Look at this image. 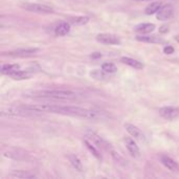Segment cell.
<instances>
[{"label": "cell", "mask_w": 179, "mask_h": 179, "mask_svg": "<svg viewBox=\"0 0 179 179\" xmlns=\"http://www.w3.org/2000/svg\"><path fill=\"white\" fill-rule=\"evenodd\" d=\"M19 68H20V66L18 64H4V65L1 66V73L11 75L13 72L18 70Z\"/></svg>", "instance_id": "cell-22"}, {"label": "cell", "mask_w": 179, "mask_h": 179, "mask_svg": "<svg viewBox=\"0 0 179 179\" xmlns=\"http://www.w3.org/2000/svg\"><path fill=\"white\" fill-rule=\"evenodd\" d=\"M11 77H12L14 80H26V79H29L32 77V72L28 70H17L15 71V72H13L12 74H11Z\"/></svg>", "instance_id": "cell-20"}, {"label": "cell", "mask_w": 179, "mask_h": 179, "mask_svg": "<svg viewBox=\"0 0 179 179\" xmlns=\"http://www.w3.org/2000/svg\"><path fill=\"white\" fill-rule=\"evenodd\" d=\"M102 69L107 73H114V72H116V70H117L116 66L113 63H110V62L104 63L103 65H102Z\"/></svg>", "instance_id": "cell-27"}, {"label": "cell", "mask_w": 179, "mask_h": 179, "mask_svg": "<svg viewBox=\"0 0 179 179\" xmlns=\"http://www.w3.org/2000/svg\"><path fill=\"white\" fill-rule=\"evenodd\" d=\"M160 161L165 165L167 169H169L172 172H178L179 171V163H176L174 159H172L171 157L167 155H163L160 157Z\"/></svg>", "instance_id": "cell-12"}, {"label": "cell", "mask_w": 179, "mask_h": 179, "mask_svg": "<svg viewBox=\"0 0 179 179\" xmlns=\"http://www.w3.org/2000/svg\"><path fill=\"white\" fill-rule=\"evenodd\" d=\"M39 52L38 48H21V49H16L13 52H5V56L9 57H18V58H24V57H31L36 54Z\"/></svg>", "instance_id": "cell-8"}, {"label": "cell", "mask_w": 179, "mask_h": 179, "mask_svg": "<svg viewBox=\"0 0 179 179\" xmlns=\"http://www.w3.org/2000/svg\"><path fill=\"white\" fill-rule=\"evenodd\" d=\"M135 1H139V2H148V1H152V0H135Z\"/></svg>", "instance_id": "cell-31"}, {"label": "cell", "mask_w": 179, "mask_h": 179, "mask_svg": "<svg viewBox=\"0 0 179 179\" xmlns=\"http://www.w3.org/2000/svg\"><path fill=\"white\" fill-rule=\"evenodd\" d=\"M161 6H163L161 2H159V1H153V2H151L150 4L146 7V9H145V13H146L147 15L156 14V13L159 11V9Z\"/></svg>", "instance_id": "cell-21"}, {"label": "cell", "mask_w": 179, "mask_h": 179, "mask_svg": "<svg viewBox=\"0 0 179 179\" xmlns=\"http://www.w3.org/2000/svg\"><path fill=\"white\" fill-rule=\"evenodd\" d=\"M159 114L165 120H174L179 116V108L173 106H165L159 109Z\"/></svg>", "instance_id": "cell-6"}, {"label": "cell", "mask_w": 179, "mask_h": 179, "mask_svg": "<svg viewBox=\"0 0 179 179\" xmlns=\"http://www.w3.org/2000/svg\"><path fill=\"white\" fill-rule=\"evenodd\" d=\"M24 97H32V99H46L54 100V101H69V100L77 99V94L73 91L65 89H44L28 91L24 93Z\"/></svg>", "instance_id": "cell-2"}, {"label": "cell", "mask_w": 179, "mask_h": 179, "mask_svg": "<svg viewBox=\"0 0 179 179\" xmlns=\"http://www.w3.org/2000/svg\"><path fill=\"white\" fill-rule=\"evenodd\" d=\"M9 177L13 178H22V179H31L35 178L36 174L31 171H25V170H18V171H13L9 174Z\"/></svg>", "instance_id": "cell-14"}, {"label": "cell", "mask_w": 179, "mask_h": 179, "mask_svg": "<svg viewBox=\"0 0 179 179\" xmlns=\"http://www.w3.org/2000/svg\"><path fill=\"white\" fill-rule=\"evenodd\" d=\"M120 61L122 62L126 65L130 66V67H133L135 69H142L144 68V64L141 62L137 61L135 59H132V58H129V57H122L120 58Z\"/></svg>", "instance_id": "cell-16"}, {"label": "cell", "mask_w": 179, "mask_h": 179, "mask_svg": "<svg viewBox=\"0 0 179 179\" xmlns=\"http://www.w3.org/2000/svg\"><path fill=\"white\" fill-rule=\"evenodd\" d=\"M107 72H105V71L102 69V70H99V69H94V70H92L91 72H90V75H91L92 78L95 79V80H105V79L107 78L106 75Z\"/></svg>", "instance_id": "cell-25"}, {"label": "cell", "mask_w": 179, "mask_h": 179, "mask_svg": "<svg viewBox=\"0 0 179 179\" xmlns=\"http://www.w3.org/2000/svg\"><path fill=\"white\" fill-rule=\"evenodd\" d=\"M84 144L86 145V147L88 148V150L90 151L92 153V155L94 156V157L97 158V159H99V160H101L102 159V156H101V154H100V152L97 151V149L95 148V147L93 146V142H91V141L89 140V139H87V138H85L84 139Z\"/></svg>", "instance_id": "cell-23"}, {"label": "cell", "mask_w": 179, "mask_h": 179, "mask_svg": "<svg viewBox=\"0 0 179 179\" xmlns=\"http://www.w3.org/2000/svg\"><path fill=\"white\" fill-rule=\"evenodd\" d=\"M37 111L28 110L21 106L11 107V108H4L1 110L0 115L3 117H17V116H21V117H33V116H38Z\"/></svg>", "instance_id": "cell-3"}, {"label": "cell", "mask_w": 179, "mask_h": 179, "mask_svg": "<svg viewBox=\"0 0 179 179\" xmlns=\"http://www.w3.org/2000/svg\"><path fill=\"white\" fill-rule=\"evenodd\" d=\"M174 15V7L171 4H165L160 7L159 11L156 13V18L158 20L165 21V20H169L170 18H172Z\"/></svg>", "instance_id": "cell-7"}, {"label": "cell", "mask_w": 179, "mask_h": 179, "mask_svg": "<svg viewBox=\"0 0 179 179\" xmlns=\"http://www.w3.org/2000/svg\"><path fill=\"white\" fill-rule=\"evenodd\" d=\"M70 32V24L68 22H62L60 23L59 25L56 27V33L57 36H59V37H62V36H65Z\"/></svg>", "instance_id": "cell-19"}, {"label": "cell", "mask_w": 179, "mask_h": 179, "mask_svg": "<svg viewBox=\"0 0 179 179\" xmlns=\"http://www.w3.org/2000/svg\"><path fill=\"white\" fill-rule=\"evenodd\" d=\"M110 153H111V156H112V158L114 160H115L116 163H120V165H127V160H125V158L122 157V155H120V153H117L116 151L114 150H110Z\"/></svg>", "instance_id": "cell-26"}, {"label": "cell", "mask_w": 179, "mask_h": 179, "mask_svg": "<svg viewBox=\"0 0 179 179\" xmlns=\"http://www.w3.org/2000/svg\"><path fill=\"white\" fill-rule=\"evenodd\" d=\"M97 41L100 43L107 45H120V39L116 35L113 34H99L97 36Z\"/></svg>", "instance_id": "cell-5"}, {"label": "cell", "mask_w": 179, "mask_h": 179, "mask_svg": "<svg viewBox=\"0 0 179 179\" xmlns=\"http://www.w3.org/2000/svg\"><path fill=\"white\" fill-rule=\"evenodd\" d=\"M70 23L74 24V25H84L89 22V18L86 16H77V17H71L69 19Z\"/></svg>", "instance_id": "cell-24"}, {"label": "cell", "mask_w": 179, "mask_h": 179, "mask_svg": "<svg viewBox=\"0 0 179 179\" xmlns=\"http://www.w3.org/2000/svg\"><path fill=\"white\" fill-rule=\"evenodd\" d=\"M22 7L26 11L33 13H39V14H50L54 13V9L47 4H42V3H25L22 4Z\"/></svg>", "instance_id": "cell-4"}, {"label": "cell", "mask_w": 179, "mask_h": 179, "mask_svg": "<svg viewBox=\"0 0 179 179\" xmlns=\"http://www.w3.org/2000/svg\"><path fill=\"white\" fill-rule=\"evenodd\" d=\"M174 47L171 46V45H168V46H165V48H163V52H165V54H172L173 52H174Z\"/></svg>", "instance_id": "cell-28"}, {"label": "cell", "mask_w": 179, "mask_h": 179, "mask_svg": "<svg viewBox=\"0 0 179 179\" xmlns=\"http://www.w3.org/2000/svg\"><path fill=\"white\" fill-rule=\"evenodd\" d=\"M3 156L7 158H11V159L22 160L27 157V154L23 153V152H19V151H7V152L3 153Z\"/></svg>", "instance_id": "cell-17"}, {"label": "cell", "mask_w": 179, "mask_h": 179, "mask_svg": "<svg viewBox=\"0 0 179 179\" xmlns=\"http://www.w3.org/2000/svg\"><path fill=\"white\" fill-rule=\"evenodd\" d=\"M136 40L139 42H144V43H163V40L160 37L157 36H145V35H139L136 36Z\"/></svg>", "instance_id": "cell-15"}, {"label": "cell", "mask_w": 179, "mask_h": 179, "mask_svg": "<svg viewBox=\"0 0 179 179\" xmlns=\"http://www.w3.org/2000/svg\"><path fill=\"white\" fill-rule=\"evenodd\" d=\"M125 144H126V148H127L128 152L131 154L132 157L137 158L140 156V150H139L136 142L134 141V139H132L131 137H126Z\"/></svg>", "instance_id": "cell-10"}, {"label": "cell", "mask_w": 179, "mask_h": 179, "mask_svg": "<svg viewBox=\"0 0 179 179\" xmlns=\"http://www.w3.org/2000/svg\"><path fill=\"white\" fill-rule=\"evenodd\" d=\"M86 138L89 139L91 142H93V144L95 145L97 148L109 150V145L107 144V141L104 140L101 136H99L97 134H95L94 132H87V134H86Z\"/></svg>", "instance_id": "cell-9"}, {"label": "cell", "mask_w": 179, "mask_h": 179, "mask_svg": "<svg viewBox=\"0 0 179 179\" xmlns=\"http://www.w3.org/2000/svg\"><path fill=\"white\" fill-rule=\"evenodd\" d=\"M92 58H97V57H102L101 54H99V52H94V54H92Z\"/></svg>", "instance_id": "cell-30"}, {"label": "cell", "mask_w": 179, "mask_h": 179, "mask_svg": "<svg viewBox=\"0 0 179 179\" xmlns=\"http://www.w3.org/2000/svg\"><path fill=\"white\" fill-rule=\"evenodd\" d=\"M125 128L128 133H129L132 137H134L135 139H138V140L140 141L146 140V137H145L144 133L141 132V130L139 129L138 127L132 125V124H125Z\"/></svg>", "instance_id": "cell-11"}, {"label": "cell", "mask_w": 179, "mask_h": 179, "mask_svg": "<svg viewBox=\"0 0 179 179\" xmlns=\"http://www.w3.org/2000/svg\"><path fill=\"white\" fill-rule=\"evenodd\" d=\"M67 159L69 160L70 165H72V167L74 168L77 171H79V172H82V171H83V165H82V161H81L80 158H79L78 156L74 155V154H69V155H67Z\"/></svg>", "instance_id": "cell-18"}, {"label": "cell", "mask_w": 179, "mask_h": 179, "mask_svg": "<svg viewBox=\"0 0 179 179\" xmlns=\"http://www.w3.org/2000/svg\"><path fill=\"white\" fill-rule=\"evenodd\" d=\"M175 40H176L177 42L179 43V36H176V37H175Z\"/></svg>", "instance_id": "cell-32"}, {"label": "cell", "mask_w": 179, "mask_h": 179, "mask_svg": "<svg viewBox=\"0 0 179 179\" xmlns=\"http://www.w3.org/2000/svg\"><path fill=\"white\" fill-rule=\"evenodd\" d=\"M155 28L156 26L153 23H140L135 26L134 31L137 34H140V35H147V34H150L155 31Z\"/></svg>", "instance_id": "cell-13"}, {"label": "cell", "mask_w": 179, "mask_h": 179, "mask_svg": "<svg viewBox=\"0 0 179 179\" xmlns=\"http://www.w3.org/2000/svg\"><path fill=\"white\" fill-rule=\"evenodd\" d=\"M159 32H160V33H167V32H169V27H168V26H165V25L161 26V28L159 29Z\"/></svg>", "instance_id": "cell-29"}, {"label": "cell", "mask_w": 179, "mask_h": 179, "mask_svg": "<svg viewBox=\"0 0 179 179\" xmlns=\"http://www.w3.org/2000/svg\"><path fill=\"white\" fill-rule=\"evenodd\" d=\"M21 107L28 110L37 111V112H52L64 115L79 116V117L89 118V120H104L107 118L105 112L91 109H85L75 106H63V105H54V104H37V105H22Z\"/></svg>", "instance_id": "cell-1"}]
</instances>
